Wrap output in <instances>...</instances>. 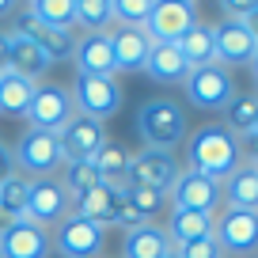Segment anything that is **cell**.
<instances>
[{"label":"cell","instance_id":"cell-37","mask_svg":"<svg viewBox=\"0 0 258 258\" xmlns=\"http://www.w3.org/2000/svg\"><path fill=\"white\" fill-rule=\"evenodd\" d=\"M8 175H16V156H12V148L0 145V182H4Z\"/></svg>","mask_w":258,"mask_h":258},{"label":"cell","instance_id":"cell-7","mask_svg":"<svg viewBox=\"0 0 258 258\" xmlns=\"http://www.w3.org/2000/svg\"><path fill=\"white\" fill-rule=\"evenodd\" d=\"M194 23H198V8L190 0H156L145 19V34L160 46H175Z\"/></svg>","mask_w":258,"mask_h":258},{"label":"cell","instance_id":"cell-42","mask_svg":"<svg viewBox=\"0 0 258 258\" xmlns=\"http://www.w3.org/2000/svg\"><path fill=\"white\" fill-rule=\"evenodd\" d=\"M12 8V4H4V0H0V16H4V12H8Z\"/></svg>","mask_w":258,"mask_h":258},{"label":"cell","instance_id":"cell-28","mask_svg":"<svg viewBox=\"0 0 258 258\" xmlns=\"http://www.w3.org/2000/svg\"><path fill=\"white\" fill-rule=\"evenodd\" d=\"M34 88L38 84L31 80H19V76H0V114H8V118H19V114H27V106H31L34 99Z\"/></svg>","mask_w":258,"mask_h":258},{"label":"cell","instance_id":"cell-6","mask_svg":"<svg viewBox=\"0 0 258 258\" xmlns=\"http://www.w3.org/2000/svg\"><path fill=\"white\" fill-rule=\"evenodd\" d=\"M12 156H16L19 175H27V178H49V171L64 163L57 133H42V129H27Z\"/></svg>","mask_w":258,"mask_h":258},{"label":"cell","instance_id":"cell-9","mask_svg":"<svg viewBox=\"0 0 258 258\" xmlns=\"http://www.w3.org/2000/svg\"><path fill=\"white\" fill-rule=\"evenodd\" d=\"M53 243H57V254L61 258H99L103 254V243H106V228L84 220L80 213H69L57 224Z\"/></svg>","mask_w":258,"mask_h":258},{"label":"cell","instance_id":"cell-39","mask_svg":"<svg viewBox=\"0 0 258 258\" xmlns=\"http://www.w3.org/2000/svg\"><path fill=\"white\" fill-rule=\"evenodd\" d=\"M12 64H8V34H0V76H8Z\"/></svg>","mask_w":258,"mask_h":258},{"label":"cell","instance_id":"cell-22","mask_svg":"<svg viewBox=\"0 0 258 258\" xmlns=\"http://www.w3.org/2000/svg\"><path fill=\"white\" fill-rule=\"evenodd\" d=\"M118 198H121V190L99 182L95 190H88L84 198H76V202H73V213H80L84 220H91V224H99V228H110V217H114Z\"/></svg>","mask_w":258,"mask_h":258},{"label":"cell","instance_id":"cell-17","mask_svg":"<svg viewBox=\"0 0 258 258\" xmlns=\"http://www.w3.org/2000/svg\"><path fill=\"white\" fill-rule=\"evenodd\" d=\"M73 61H76V76H114L118 73L106 34H84L73 49Z\"/></svg>","mask_w":258,"mask_h":258},{"label":"cell","instance_id":"cell-12","mask_svg":"<svg viewBox=\"0 0 258 258\" xmlns=\"http://www.w3.org/2000/svg\"><path fill=\"white\" fill-rule=\"evenodd\" d=\"M182 175V167L175 163V152H160V148H141L129 160V182L133 186H152V190L171 194L175 178Z\"/></svg>","mask_w":258,"mask_h":258},{"label":"cell","instance_id":"cell-23","mask_svg":"<svg viewBox=\"0 0 258 258\" xmlns=\"http://www.w3.org/2000/svg\"><path fill=\"white\" fill-rule=\"evenodd\" d=\"M129 160H133V156H129L121 145L106 141V145L99 148V156L91 160V167H95L99 182L114 186V190H125V186H129Z\"/></svg>","mask_w":258,"mask_h":258},{"label":"cell","instance_id":"cell-27","mask_svg":"<svg viewBox=\"0 0 258 258\" xmlns=\"http://www.w3.org/2000/svg\"><path fill=\"white\" fill-rule=\"evenodd\" d=\"M31 19H38L42 27H53V31H73L76 27V0H34Z\"/></svg>","mask_w":258,"mask_h":258},{"label":"cell","instance_id":"cell-10","mask_svg":"<svg viewBox=\"0 0 258 258\" xmlns=\"http://www.w3.org/2000/svg\"><path fill=\"white\" fill-rule=\"evenodd\" d=\"M73 103L80 114L95 121H106L118 114L121 106V88L114 76H76V88H73Z\"/></svg>","mask_w":258,"mask_h":258},{"label":"cell","instance_id":"cell-41","mask_svg":"<svg viewBox=\"0 0 258 258\" xmlns=\"http://www.w3.org/2000/svg\"><path fill=\"white\" fill-rule=\"evenodd\" d=\"M250 69H254V80H258V49H254V57H250Z\"/></svg>","mask_w":258,"mask_h":258},{"label":"cell","instance_id":"cell-21","mask_svg":"<svg viewBox=\"0 0 258 258\" xmlns=\"http://www.w3.org/2000/svg\"><path fill=\"white\" fill-rule=\"evenodd\" d=\"M145 73L152 76V80H160V84H182L186 76H190V64H186V57L178 53L175 46L152 42V49H148V57H145Z\"/></svg>","mask_w":258,"mask_h":258},{"label":"cell","instance_id":"cell-44","mask_svg":"<svg viewBox=\"0 0 258 258\" xmlns=\"http://www.w3.org/2000/svg\"><path fill=\"white\" fill-rule=\"evenodd\" d=\"M167 258H175V250H171V254H167Z\"/></svg>","mask_w":258,"mask_h":258},{"label":"cell","instance_id":"cell-30","mask_svg":"<svg viewBox=\"0 0 258 258\" xmlns=\"http://www.w3.org/2000/svg\"><path fill=\"white\" fill-rule=\"evenodd\" d=\"M27 194H31V178L27 175H8L4 182H0V213L8 220H19L27 209Z\"/></svg>","mask_w":258,"mask_h":258},{"label":"cell","instance_id":"cell-46","mask_svg":"<svg viewBox=\"0 0 258 258\" xmlns=\"http://www.w3.org/2000/svg\"><path fill=\"white\" fill-rule=\"evenodd\" d=\"M254 171H258V167H254Z\"/></svg>","mask_w":258,"mask_h":258},{"label":"cell","instance_id":"cell-36","mask_svg":"<svg viewBox=\"0 0 258 258\" xmlns=\"http://www.w3.org/2000/svg\"><path fill=\"white\" fill-rule=\"evenodd\" d=\"M137 224H145V217H141L133 205H129V198L121 194L118 198V205H114V217H110V228H121V232H129V228H137Z\"/></svg>","mask_w":258,"mask_h":258},{"label":"cell","instance_id":"cell-19","mask_svg":"<svg viewBox=\"0 0 258 258\" xmlns=\"http://www.w3.org/2000/svg\"><path fill=\"white\" fill-rule=\"evenodd\" d=\"M171 239H167V232L163 228H156V224H137V228H129L125 232V239H121V254L125 258H167L171 254Z\"/></svg>","mask_w":258,"mask_h":258},{"label":"cell","instance_id":"cell-2","mask_svg":"<svg viewBox=\"0 0 258 258\" xmlns=\"http://www.w3.org/2000/svg\"><path fill=\"white\" fill-rule=\"evenodd\" d=\"M137 137L145 148L175 152V145L186 137V110L171 99H148L137 110Z\"/></svg>","mask_w":258,"mask_h":258},{"label":"cell","instance_id":"cell-34","mask_svg":"<svg viewBox=\"0 0 258 258\" xmlns=\"http://www.w3.org/2000/svg\"><path fill=\"white\" fill-rule=\"evenodd\" d=\"M156 0H110V12H114V23H125V27H145L148 12H152Z\"/></svg>","mask_w":258,"mask_h":258},{"label":"cell","instance_id":"cell-14","mask_svg":"<svg viewBox=\"0 0 258 258\" xmlns=\"http://www.w3.org/2000/svg\"><path fill=\"white\" fill-rule=\"evenodd\" d=\"M0 258H49V232L27 217L12 220L0 232Z\"/></svg>","mask_w":258,"mask_h":258},{"label":"cell","instance_id":"cell-43","mask_svg":"<svg viewBox=\"0 0 258 258\" xmlns=\"http://www.w3.org/2000/svg\"><path fill=\"white\" fill-rule=\"evenodd\" d=\"M250 133H258V125H254V129H250ZM250 133H247V137H250Z\"/></svg>","mask_w":258,"mask_h":258},{"label":"cell","instance_id":"cell-40","mask_svg":"<svg viewBox=\"0 0 258 258\" xmlns=\"http://www.w3.org/2000/svg\"><path fill=\"white\" fill-rule=\"evenodd\" d=\"M250 156H254V163H250V167H258V133H250Z\"/></svg>","mask_w":258,"mask_h":258},{"label":"cell","instance_id":"cell-3","mask_svg":"<svg viewBox=\"0 0 258 258\" xmlns=\"http://www.w3.org/2000/svg\"><path fill=\"white\" fill-rule=\"evenodd\" d=\"M73 114H76L73 91L61 88V84H38L23 118L31 121V129H42V133H61V129L69 125Z\"/></svg>","mask_w":258,"mask_h":258},{"label":"cell","instance_id":"cell-8","mask_svg":"<svg viewBox=\"0 0 258 258\" xmlns=\"http://www.w3.org/2000/svg\"><path fill=\"white\" fill-rule=\"evenodd\" d=\"M213 239L220 243L224 254H250L258 250V213L250 209H220V217H213Z\"/></svg>","mask_w":258,"mask_h":258},{"label":"cell","instance_id":"cell-38","mask_svg":"<svg viewBox=\"0 0 258 258\" xmlns=\"http://www.w3.org/2000/svg\"><path fill=\"white\" fill-rule=\"evenodd\" d=\"M243 27H247V31L254 34V42H258V0H250L247 16H243Z\"/></svg>","mask_w":258,"mask_h":258},{"label":"cell","instance_id":"cell-16","mask_svg":"<svg viewBox=\"0 0 258 258\" xmlns=\"http://www.w3.org/2000/svg\"><path fill=\"white\" fill-rule=\"evenodd\" d=\"M110 53L118 69H145V57L152 49V38L145 34V27H125V23H110L106 31Z\"/></svg>","mask_w":258,"mask_h":258},{"label":"cell","instance_id":"cell-1","mask_svg":"<svg viewBox=\"0 0 258 258\" xmlns=\"http://www.w3.org/2000/svg\"><path fill=\"white\" fill-rule=\"evenodd\" d=\"M186 163L198 175L224 182L239 167V137L228 125H202L186 141Z\"/></svg>","mask_w":258,"mask_h":258},{"label":"cell","instance_id":"cell-11","mask_svg":"<svg viewBox=\"0 0 258 258\" xmlns=\"http://www.w3.org/2000/svg\"><path fill=\"white\" fill-rule=\"evenodd\" d=\"M182 84H186V99H190L194 106H202V110H224L228 99L235 95L232 76H228V69H220V64L190 69V76H186Z\"/></svg>","mask_w":258,"mask_h":258},{"label":"cell","instance_id":"cell-31","mask_svg":"<svg viewBox=\"0 0 258 258\" xmlns=\"http://www.w3.org/2000/svg\"><path fill=\"white\" fill-rule=\"evenodd\" d=\"M76 23L88 27V34H106L114 23L110 0H76Z\"/></svg>","mask_w":258,"mask_h":258},{"label":"cell","instance_id":"cell-20","mask_svg":"<svg viewBox=\"0 0 258 258\" xmlns=\"http://www.w3.org/2000/svg\"><path fill=\"white\" fill-rule=\"evenodd\" d=\"M16 31L27 34V38H31L34 46H38L42 53L49 57V64H53V61H64V57H73V49H76L73 31H53V27H42L38 19H31V16H27L23 23L16 27Z\"/></svg>","mask_w":258,"mask_h":258},{"label":"cell","instance_id":"cell-29","mask_svg":"<svg viewBox=\"0 0 258 258\" xmlns=\"http://www.w3.org/2000/svg\"><path fill=\"white\" fill-rule=\"evenodd\" d=\"M228 114V129H239V133H250V129L258 125V91H239V95L228 99L224 106Z\"/></svg>","mask_w":258,"mask_h":258},{"label":"cell","instance_id":"cell-25","mask_svg":"<svg viewBox=\"0 0 258 258\" xmlns=\"http://www.w3.org/2000/svg\"><path fill=\"white\" fill-rule=\"evenodd\" d=\"M213 217L217 213H198V209H175L171 213V228H167V239L175 243V247H182V243H194V239H205V235H213Z\"/></svg>","mask_w":258,"mask_h":258},{"label":"cell","instance_id":"cell-18","mask_svg":"<svg viewBox=\"0 0 258 258\" xmlns=\"http://www.w3.org/2000/svg\"><path fill=\"white\" fill-rule=\"evenodd\" d=\"M8 64H12V76L38 84L42 76H46V69H49V57L42 53V49L34 46L27 34L12 31V34H8Z\"/></svg>","mask_w":258,"mask_h":258},{"label":"cell","instance_id":"cell-5","mask_svg":"<svg viewBox=\"0 0 258 258\" xmlns=\"http://www.w3.org/2000/svg\"><path fill=\"white\" fill-rule=\"evenodd\" d=\"M73 213V198L61 186V178H31V194H27V209L23 217L38 228L61 224Z\"/></svg>","mask_w":258,"mask_h":258},{"label":"cell","instance_id":"cell-33","mask_svg":"<svg viewBox=\"0 0 258 258\" xmlns=\"http://www.w3.org/2000/svg\"><path fill=\"white\" fill-rule=\"evenodd\" d=\"M121 194L129 198V205H133L141 217H152V213H160L163 202H167V194H163V190H152V186H133V182H129Z\"/></svg>","mask_w":258,"mask_h":258},{"label":"cell","instance_id":"cell-13","mask_svg":"<svg viewBox=\"0 0 258 258\" xmlns=\"http://www.w3.org/2000/svg\"><path fill=\"white\" fill-rule=\"evenodd\" d=\"M224 202V190H220L217 178H205L198 171H182L171 186V205L175 209H198V213H217Z\"/></svg>","mask_w":258,"mask_h":258},{"label":"cell","instance_id":"cell-24","mask_svg":"<svg viewBox=\"0 0 258 258\" xmlns=\"http://www.w3.org/2000/svg\"><path fill=\"white\" fill-rule=\"evenodd\" d=\"M175 49L186 57L190 69H205V64H217V49H213V27L194 23L182 38L175 42Z\"/></svg>","mask_w":258,"mask_h":258},{"label":"cell","instance_id":"cell-26","mask_svg":"<svg viewBox=\"0 0 258 258\" xmlns=\"http://www.w3.org/2000/svg\"><path fill=\"white\" fill-rule=\"evenodd\" d=\"M224 198L232 209H250L258 213V171L254 167H235L232 175L224 178Z\"/></svg>","mask_w":258,"mask_h":258},{"label":"cell","instance_id":"cell-4","mask_svg":"<svg viewBox=\"0 0 258 258\" xmlns=\"http://www.w3.org/2000/svg\"><path fill=\"white\" fill-rule=\"evenodd\" d=\"M57 145H61L64 163H91L99 156V148L106 145V129H103V121H95V118L76 110L69 118V125L57 133Z\"/></svg>","mask_w":258,"mask_h":258},{"label":"cell","instance_id":"cell-45","mask_svg":"<svg viewBox=\"0 0 258 258\" xmlns=\"http://www.w3.org/2000/svg\"><path fill=\"white\" fill-rule=\"evenodd\" d=\"M53 258H61V254H53Z\"/></svg>","mask_w":258,"mask_h":258},{"label":"cell","instance_id":"cell-32","mask_svg":"<svg viewBox=\"0 0 258 258\" xmlns=\"http://www.w3.org/2000/svg\"><path fill=\"white\" fill-rule=\"evenodd\" d=\"M61 186L69 190V198H84L88 190H95L99 186V175H95V167L91 163H64V178H61Z\"/></svg>","mask_w":258,"mask_h":258},{"label":"cell","instance_id":"cell-35","mask_svg":"<svg viewBox=\"0 0 258 258\" xmlns=\"http://www.w3.org/2000/svg\"><path fill=\"white\" fill-rule=\"evenodd\" d=\"M175 258H224V250H220V243L213 239V235H205V239H194V243L175 247Z\"/></svg>","mask_w":258,"mask_h":258},{"label":"cell","instance_id":"cell-15","mask_svg":"<svg viewBox=\"0 0 258 258\" xmlns=\"http://www.w3.org/2000/svg\"><path fill=\"white\" fill-rule=\"evenodd\" d=\"M213 49H217V64L220 69H235V64H250L258 42L239 19H224V23L213 27Z\"/></svg>","mask_w":258,"mask_h":258}]
</instances>
